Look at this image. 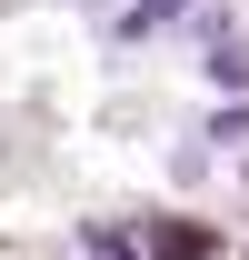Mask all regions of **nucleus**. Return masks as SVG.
I'll return each instance as SVG.
<instances>
[{
	"instance_id": "obj_1",
	"label": "nucleus",
	"mask_w": 249,
	"mask_h": 260,
	"mask_svg": "<svg viewBox=\"0 0 249 260\" xmlns=\"http://www.w3.org/2000/svg\"><path fill=\"white\" fill-rule=\"evenodd\" d=\"M210 250H219L210 220H159V250H150V260H210Z\"/></svg>"
},
{
	"instance_id": "obj_2",
	"label": "nucleus",
	"mask_w": 249,
	"mask_h": 260,
	"mask_svg": "<svg viewBox=\"0 0 249 260\" xmlns=\"http://www.w3.org/2000/svg\"><path fill=\"white\" fill-rule=\"evenodd\" d=\"M210 90H229V100L249 90V50L239 40H210Z\"/></svg>"
},
{
	"instance_id": "obj_3",
	"label": "nucleus",
	"mask_w": 249,
	"mask_h": 260,
	"mask_svg": "<svg viewBox=\"0 0 249 260\" xmlns=\"http://www.w3.org/2000/svg\"><path fill=\"white\" fill-rule=\"evenodd\" d=\"M80 250H90V260H140V250H130V230H100V220L80 230Z\"/></svg>"
},
{
	"instance_id": "obj_4",
	"label": "nucleus",
	"mask_w": 249,
	"mask_h": 260,
	"mask_svg": "<svg viewBox=\"0 0 249 260\" xmlns=\"http://www.w3.org/2000/svg\"><path fill=\"white\" fill-rule=\"evenodd\" d=\"M219 140H249V100H229V110H219Z\"/></svg>"
}]
</instances>
